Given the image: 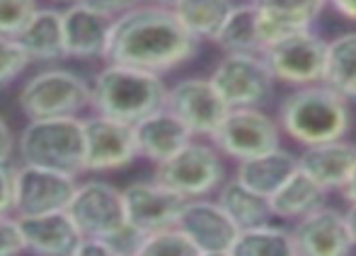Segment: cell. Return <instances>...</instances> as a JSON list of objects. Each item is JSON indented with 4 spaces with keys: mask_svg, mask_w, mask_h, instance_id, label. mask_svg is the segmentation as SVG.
<instances>
[{
    "mask_svg": "<svg viewBox=\"0 0 356 256\" xmlns=\"http://www.w3.org/2000/svg\"><path fill=\"white\" fill-rule=\"evenodd\" d=\"M71 256H127V254H122L117 247H112V244L104 242V239H90V237H83Z\"/></svg>",
    "mask_w": 356,
    "mask_h": 256,
    "instance_id": "obj_36",
    "label": "cell"
},
{
    "mask_svg": "<svg viewBox=\"0 0 356 256\" xmlns=\"http://www.w3.org/2000/svg\"><path fill=\"white\" fill-rule=\"evenodd\" d=\"M325 85L349 102H356V32H344L330 39Z\"/></svg>",
    "mask_w": 356,
    "mask_h": 256,
    "instance_id": "obj_27",
    "label": "cell"
},
{
    "mask_svg": "<svg viewBox=\"0 0 356 256\" xmlns=\"http://www.w3.org/2000/svg\"><path fill=\"white\" fill-rule=\"evenodd\" d=\"M15 153H17V135L0 114V162H10Z\"/></svg>",
    "mask_w": 356,
    "mask_h": 256,
    "instance_id": "obj_38",
    "label": "cell"
},
{
    "mask_svg": "<svg viewBox=\"0 0 356 256\" xmlns=\"http://www.w3.org/2000/svg\"><path fill=\"white\" fill-rule=\"evenodd\" d=\"M90 85H92L90 112L131 126L163 109L170 89L163 75L119 63H104L90 80Z\"/></svg>",
    "mask_w": 356,
    "mask_h": 256,
    "instance_id": "obj_3",
    "label": "cell"
},
{
    "mask_svg": "<svg viewBox=\"0 0 356 256\" xmlns=\"http://www.w3.org/2000/svg\"><path fill=\"white\" fill-rule=\"evenodd\" d=\"M327 39L320 37L315 29L291 37L282 44H274L262 53L272 70L277 85L286 87H308L325 83L327 70Z\"/></svg>",
    "mask_w": 356,
    "mask_h": 256,
    "instance_id": "obj_11",
    "label": "cell"
},
{
    "mask_svg": "<svg viewBox=\"0 0 356 256\" xmlns=\"http://www.w3.org/2000/svg\"><path fill=\"white\" fill-rule=\"evenodd\" d=\"M80 177L47 167L19 164L15 167V200L13 215L34 218V215L61 213L71 205L78 191Z\"/></svg>",
    "mask_w": 356,
    "mask_h": 256,
    "instance_id": "obj_10",
    "label": "cell"
},
{
    "mask_svg": "<svg viewBox=\"0 0 356 256\" xmlns=\"http://www.w3.org/2000/svg\"><path fill=\"white\" fill-rule=\"evenodd\" d=\"M51 3H63V5H71V3H78V0H51Z\"/></svg>",
    "mask_w": 356,
    "mask_h": 256,
    "instance_id": "obj_44",
    "label": "cell"
},
{
    "mask_svg": "<svg viewBox=\"0 0 356 256\" xmlns=\"http://www.w3.org/2000/svg\"><path fill=\"white\" fill-rule=\"evenodd\" d=\"M216 200L223 205L225 213L233 218V223L238 225L240 230H252V228L277 223L272 213V203H269L267 196L248 189L235 177L225 179L223 187L216 194Z\"/></svg>",
    "mask_w": 356,
    "mask_h": 256,
    "instance_id": "obj_23",
    "label": "cell"
},
{
    "mask_svg": "<svg viewBox=\"0 0 356 256\" xmlns=\"http://www.w3.org/2000/svg\"><path fill=\"white\" fill-rule=\"evenodd\" d=\"M296 172H298V155L286 148H279L259 155V157L238 162L233 177L252 191L272 198Z\"/></svg>",
    "mask_w": 356,
    "mask_h": 256,
    "instance_id": "obj_22",
    "label": "cell"
},
{
    "mask_svg": "<svg viewBox=\"0 0 356 256\" xmlns=\"http://www.w3.org/2000/svg\"><path fill=\"white\" fill-rule=\"evenodd\" d=\"M298 256H352L356 239L347 213L323 205L291 228Z\"/></svg>",
    "mask_w": 356,
    "mask_h": 256,
    "instance_id": "obj_15",
    "label": "cell"
},
{
    "mask_svg": "<svg viewBox=\"0 0 356 256\" xmlns=\"http://www.w3.org/2000/svg\"><path fill=\"white\" fill-rule=\"evenodd\" d=\"M257 8V5H254ZM257 27H259V39H262V46L267 51L274 44H282L291 37H298L303 32L315 29V22L303 17H293V15L284 12H272V10H259L257 8Z\"/></svg>",
    "mask_w": 356,
    "mask_h": 256,
    "instance_id": "obj_29",
    "label": "cell"
},
{
    "mask_svg": "<svg viewBox=\"0 0 356 256\" xmlns=\"http://www.w3.org/2000/svg\"><path fill=\"white\" fill-rule=\"evenodd\" d=\"M141 3H145V5H158V8H170V10H172L175 5L179 3V0H141Z\"/></svg>",
    "mask_w": 356,
    "mask_h": 256,
    "instance_id": "obj_42",
    "label": "cell"
},
{
    "mask_svg": "<svg viewBox=\"0 0 356 256\" xmlns=\"http://www.w3.org/2000/svg\"><path fill=\"white\" fill-rule=\"evenodd\" d=\"M138 145V157L155 164H163L172 155H177L187 143H192V130L184 126L170 109H158L134 126Z\"/></svg>",
    "mask_w": 356,
    "mask_h": 256,
    "instance_id": "obj_19",
    "label": "cell"
},
{
    "mask_svg": "<svg viewBox=\"0 0 356 256\" xmlns=\"http://www.w3.org/2000/svg\"><path fill=\"white\" fill-rule=\"evenodd\" d=\"M238 0H179L175 15L199 42H213Z\"/></svg>",
    "mask_w": 356,
    "mask_h": 256,
    "instance_id": "obj_26",
    "label": "cell"
},
{
    "mask_svg": "<svg viewBox=\"0 0 356 256\" xmlns=\"http://www.w3.org/2000/svg\"><path fill=\"white\" fill-rule=\"evenodd\" d=\"M17 162L47 167L73 177L85 174L83 117L27 119L17 133Z\"/></svg>",
    "mask_w": 356,
    "mask_h": 256,
    "instance_id": "obj_4",
    "label": "cell"
},
{
    "mask_svg": "<svg viewBox=\"0 0 356 256\" xmlns=\"http://www.w3.org/2000/svg\"><path fill=\"white\" fill-rule=\"evenodd\" d=\"M153 177L172 191L192 198H209L218 194L225 177V157L209 138H194L177 155L155 164Z\"/></svg>",
    "mask_w": 356,
    "mask_h": 256,
    "instance_id": "obj_6",
    "label": "cell"
},
{
    "mask_svg": "<svg viewBox=\"0 0 356 256\" xmlns=\"http://www.w3.org/2000/svg\"><path fill=\"white\" fill-rule=\"evenodd\" d=\"M199 49L202 42L184 29L175 10L141 3L114 19L104 63L165 75L194 61Z\"/></svg>",
    "mask_w": 356,
    "mask_h": 256,
    "instance_id": "obj_1",
    "label": "cell"
},
{
    "mask_svg": "<svg viewBox=\"0 0 356 256\" xmlns=\"http://www.w3.org/2000/svg\"><path fill=\"white\" fill-rule=\"evenodd\" d=\"M282 126L264 109H230L220 126L211 135V143L220 150V155L235 162L259 157L264 153L282 148Z\"/></svg>",
    "mask_w": 356,
    "mask_h": 256,
    "instance_id": "obj_9",
    "label": "cell"
},
{
    "mask_svg": "<svg viewBox=\"0 0 356 256\" xmlns=\"http://www.w3.org/2000/svg\"><path fill=\"white\" fill-rule=\"evenodd\" d=\"M29 65H32V58L27 56L22 44L15 37L0 34V87H8L22 78Z\"/></svg>",
    "mask_w": 356,
    "mask_h": 256,
    "instance_id": "obj_31",
    "label": "cell"
},
{
    "mask_svg": "<svg viewBox=\"0 0 356 256\" xmlns=\"http://www.w3.org/2000/svg\"><path fill=\"white\" fill-rule=\"evenodd\" d=\"M327 5L347 22H356V0H327Z\"/></svg>",
    "mask_w": 356,
    "mask_h": 256,
    "instance_id": "obj_39",
    "label": "cell"
},
{
    "mask_svg": "<svg viewBox=\"0 0 356 256\" xmlns=\"http://www.w3.org/2000/svg\"><path fill=\"white\" fill-rule=\"evenodd\" d=\"M27 252L17 215H0V256H19Z\"/></svg>",
    "mask_w": 356,
    "mask_h": 256,
    "instance_id": "obj_34",
    "label": "cell"
},
{
    "mask_svg": "<svg viewBox=\"0 0 356 256\" xmlns=\"http://www.w3.org/2000/svg\"><path fill=\"white\" fill-rule=\"evenodd\" d=\"M68 215L73 218L75 228L83 237L104 239V242H117L119 237L131 230L124 203V189L104 179H85L78 184Z\"/></svg>",
    "mask_w": 356,
    "mask_h": 256,
    "instance_id": "obj_7",
    "label": "cell"
},
{
    "mask_svg": "<svg viewBox=\"0 0 356 256\" xmlns=\"http://www.w3.org/2000/svg\"><path fill=\"white\" fill-rule=\"evenodd\" d=\"M85 123V172L107 174L131 167L138 160L136 133L131 123L90 114Z\"/></svg>",
    "mask_w": 356,
    "mask_h": 256,
    "instance_id": "obj_12",
    "label": "cell"
},
{
    "mask_svg": "<svg viewBox=\"0 0 356 256\" xmlns=\"http://www.w3.org/2000/svg\"><path fill=\"white\" fill-rule=\"evenodd\" d=\"M230 256H298L293 232L282 225L240 230L238 239L230 247Z\"/></svg>",
    "mask_w": 356,
    "mask_h": 256,
    "instance_id": "obj_28",
    "label": "cell"
},
{
    "mask_svg": "<svg viewBox=\"0 0 356 256\" xmlns=\"http://www.w3.org/2000/svg\"><path fill=\"white\" fill-rule=\"evenodd\" d=\"M15 39L22 44L32 63H56L66 58L63 10L39 8Z\"/></svg>",
    "mask_w": 356,
    "mask_h": 256,
    "instance_id": "obj_21",
    "label": "cell"
},
{
    "mask_svg": "<svg viewBox=\"0 0 356 256\" xmlns=\"http://www.w3.org/2000/svg\"><path fill=\"white\" fill-rule=\"evenodd\" d=\"M19 228L27 254L32 256H71L83 239L68 210L19 218Z\"/></svg>",
    "mask_w": 356,
    "mask_h": 256,
    "instance_id": "obj_20",
    "label": "cell"
},
{
    "mask_svg": "<svg viewBox=\"0 0 356 256\" xmlns=\"http://www.w3.org/2000/svg\"><path fill=\"white\" fill-rule=\"evenodd\" d=\"M202 256H230V252H211V254H202Z\"/></svg>",
    "mask_w": 356,
    "mask_h": 256,
    "instance_id": "obj_43",
    "label": "cell"
},
{
    "mask_svg": "<svg viewBox=\"0 0 356 256\" xmlns=\"http://www.w3.org/2000/svg\"><path fill=\"white\" fill-rule=\"evenodd\" d=\"M124 203H127L129 225L141 234H153L160 230L177 228L187 198L150 177L129 184L124 189Z\"/></svg>",
    "mask_w": 356,
    "mask_h": 256,
    "instance_id": "obj_14",
    "label": "cell"
},
{
    "mask_svg": "<svg viewBox=\"0 0 356 256\" xmlns=\"http://www.w3.org/2000/svg\"><path fill=\"white\" fill-rule=\"evenodd\" d=\"M349 104H352L349 99H344L325 83L296 87L279 102L277 121L286 138L300 148H310L347 138L352 128Z\"/></svg>",
    "mask_w": 356,
    "mask_h": 256,
    "instance_id": "obj_2",
    "label": "cell"
},
{
    "mask_svg": "<svg viewBox=\"0 0 356 256\" xmlns=\"http://www.w3.org/2000/svg\"><path fill=\"white\" fill-rule=\"evenodd\" d=\"M15 200V167L0 162V215H13Z\"/></svg>",
    "mask_w": 356,
    "mask_h": 256,
    "instance_id": "obj_35",
    "label": "cell"
},
{
    "mask_svg": "<svg viewBox=\"0 0 356 256\" xmlns=\"http://www.w3.org/2000/svg\"><path fill=\"white\" fill-rule=\"evenodd\" d=\"M165 109L175 114L179 121L192 130L194 138H211L230 107L218 94L211 78H182L170 85Z\"/></svg>",
    "mask_w": 356,
    "mask_h": 256,
    "instance_id": "obj_13",
    "label": "cell"
},
{
    "mask_svg": "<svg viewBox=\"0 0 356 256\" xmlns=\"http://www.w3.org/2000/svg\"><path fill=\"white\" fill-rule=\"evenodd\" d=\"M112 24L114 17L80 3V0L66 5L63 8L66 58H73V61H104Z\"/></svg>",
    "mask_w": 356,
    "mask_h": 256,
    "instance_id": "obj_16",
    "label": "cell"
},
{
    "mask_svg": "<svg viewBox=\"0 0 356 256\" xmlns=\"http://www.w3.org/2000/svg\"><path fill=\"white\" fill-rule=\"evenodd\" d=\"M213 44L223 53H264L257 27V8L250 0H238Z\"/></svg>",
    "mask_w": 356,
    "mask_h": 256,
    "instance_id": "obj_25",
    "label": "cell"
},
{
    "mask_svg": "<svg viewBox=\"0 0 356 256\" xmlns=\"http://www.w3.org/2000/svg\"><path fill=\"white\" fill-rule=\"evenodd\" d=\"M90 104H92L90 80L58 65L37 70L17 89V107L27 119L83 117Z\"/></svg>",
    "mask_w": 356,
    "mask_h": 256,
    "instance_id": "obj_5",
    "label": "cell"
},
{
    "mask_svg": "<svg viewBox=\"0 0 356 256\" xmlns=\"http://www.w3.org/2000/svg\"><path fill=\"white\" fill-rule=\"evenodd\" d=\"M39 8V0H0V34L17 37Z\"/></svg>",
    "mask_w": 356,
    "mask_h": 256,
    "instance_id": "obj_32",
    "label": "cell"
},
{
    "mask_svg": "<svg viewBox=\"0 0 356 256\" xmlns=\"http://www.w3.org/2000/svg\"><path fill=\"white\" fill-rule=\"evenodd\" d=\"M177 228L197 244L202 254L230 252V247L240 234V228L216 198L187 200Z\"/></svg>",
    "mask_w": 356,
    "mask_h": 256,
    "instance_id": "obj_17",
    "label": "cell"
},
{
    "mask_svg": "<svg viewBox=\"0 0 356 256\" xmlns=\"http://www.w3.org/2000/svg\"><path fill=\"white\" fill-rule=\"evenodd\" d=\"M327 191L323 187L313 182L305 172H296L289 182L279 189L277 194L269 198L272 203L274 220H282V223H298L305 215L315 213L318 208H323Z\"/></svg>",
    "mask_w": 356,
    "mask_h": 256,
    "instance_id": "obj_24",
    "label": "cell"
},
{
    "mask_svg": "<svg viewBox=\"0 0 356 256\" xmlns=\"http://www.w3.org/2000/svg\"><path fill=\"white\" fill-rule=\"evenodd\" d=\"M80 3L90 5V8L99 10V12L117 19L119 15L129 12V10H134L136 5H141V0H80Z\"/></svg>",
    "mask_w": 356,
    "mask_h": 256,
    "instance_id": "obj_37",
    "label": "cell"
},
{
    "mask_svg": "<svg viewBox=\"0 0 356 256\" xmlns=\"http://www.w3.org/2000/svg\"><path fill=\"white\" fill-rule=\"evenodd\" d=\"M209 78L230 109H262L277 87L262 53H223Z\"/></svg>",
    "mask_w": 356,
    "mask_h": 256,
    "instance_id": "obj_8",
    "label": "cell"
},
{
    "mask_svg": "<svg viewBox=\"0 0 356 256\" xmlns=\"http://www.w3.org/2000/svg\"><path fill=\"white\" fill-rule=\"evenodd\" d=\"M354 164H356V143L347 138L300 148L298 153V169L308 174L327 194L342 191Z\"/></svg>",
    "mask_w": 356,
    "mask_h": 256,
    "instance_id": "obj_18",
    "label": "cell"
},
{
    "mask_svg": "<svg viewBox=\"0 0 356 256\" xmlns=\"http://www.w3.org/2000/svg\"><path fill=\"white\" fill-rule=\"evenodd\" d=\"M344 213H347L349 228H352V232H354V239H356V203H354V205H349V208L344 210Z\"/></svg>",
    "mask_w": 356,
    "mask_h": 256,
    "instance_id": "obj_41",
    "label": "cell"
},
{
    "mask_svg": "<svg viewBox=\"0 0 356 256\" xmlns=\"http://www.w3.org/2000/svg\"><path fill=\"white\" fill-rule=\"evenodd\" d=\"M250 3L257 5L259 10L293 15V17H303L310 19V22H315L323 15V10L327 8V0H250Z\"/></svg>",
    "mask_w": 356,
    "mask_h": 256,
    "instance_id": "obj_33",
    "label": "cell"
},
{
    "mask_svg": "<svg viewBox=\"0 0 356 256\" xmlns=\"http://www.w3.org/2000/svg\"><path fill=\"white\" fill-rule=\"evenodd\" d=\"M134 256H202V252L179 228H168L145 234Z\"/></svg>",
    "mask_w": 356,
    "mask_h": 256,
    "instance_id": "obj_30",
    "label": "cell"
},
{
    "mask_svg": "<svg viewBox=\"0 0 356 256\" xmlns=\"http://www.w3.org/2000/svg\"><path fill=\"white\" fill-rule=\"evenodd\" d=\"M342 198L347 200L349 205H354L356 203V164H354V169H352V174H349V179H347V184L342 187Z\"/></svg>",
    "mask_w": 356,
    "mask_h": 256,
    "instance_id": "obj_40",
    "label": "cell"
}]
</instances>
